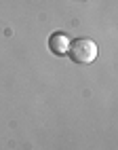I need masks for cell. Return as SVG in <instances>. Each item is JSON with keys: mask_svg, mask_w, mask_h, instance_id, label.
I'll return each mask as SVG.
<instances>
[{"mask_svg": "<svg viewBox=\"0 0 118 150\" xmlns=\"http://www.w3.org/2000/svg\"><path fill=\"white\" fill-rule=\"evenodd\" d=\"M48 49H51L55 55H65L67 49H70V38L65 34H61V32L51 34V38H48Z\"/></svg>", "mask_w": 118, "mask_h": 150, "instance_id": "2", "label": "cell"}, {"mask_svg": "<svg viewBox=\"0 0 118 150\" xmlns=\"http://www.w3.org/2000/svg\"><path fill=\"white\" fill-rule=\"evenodd\" d=\"M67 55L76 64H91L97 59V45L91 38H76V40H70Z\"/></svg>", "mask_w": 118, "mask_h": 150, "instance_id": "1", "label": "cell"}]
</instances>
